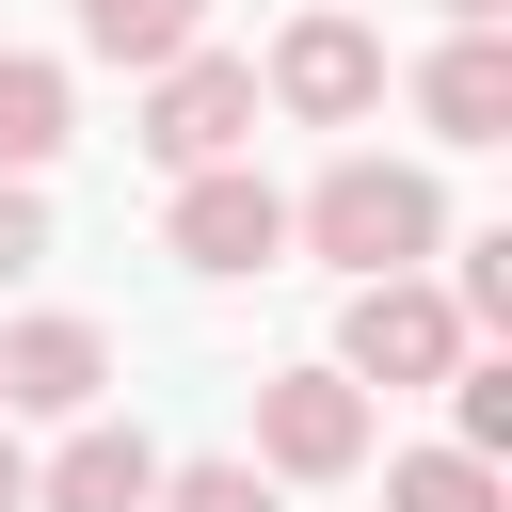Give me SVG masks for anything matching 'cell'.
Returning a JSON list of instances; mask_svg holds the SVG:
<instances>
[{"label":"cell","mask_w":512,"mask_h":512,"mask_svg":"<svg viewBox=\"0 0 512 512\" xmlns=\"http://www.w3.org/2000/svg\"><path fill=\"white\" fill-rule=\"evenodd\" d=\"M496 16H512V0H448V32H496Z\"/></svg>","instance_id":"17"},{"label":"cell","mask_w":512,"mask_h":512,"mask_svg":"<svg viewBox=\"0 0 512 512\" xmlns=\"http://www.w3.org/2000/svg\"><path fill=\"white\" fill-rule=\"evenodd\" d=\"M64 128H80L64 64H48V48H0V176H16V192H32L48 160H64Z\"/></svg>","instance_id":"10"},{"label":"cell","mask_w":512,"mask_h":512,"mask_svg":"<svg viewBox=\"0 0 512 512\" xmlns=\"http://www.w3.org/2000/svg\"><path fill=\"white\" fill-rule=\"evenodd\" d=\"M352 464H368V400L336 368H272L256 384V480L288 496V480H352Z\"/></svg>","instance_id":"6"},{"label":"cell","mask_w":512,"mask_h":512,"mask_svg":"<svg viewBox=\"0 0 512 512\" xmlns=\"http://www.w3.org/2000/svg\"><path fill=\"white\" fill-rule=\"evenodd\" d=\"M448 448H464V464H496V448H512V368H496V352H464V368H448Z\"/></svg>","instance_id":"13"},{"label":"cell","mask_w":512,"mask_h":512,"mask_svg":"<svg viewBox=\"0 0 512 512\" xmlns=\"http://www.w3.org/2000/svg\"><path fill=\"white\" fill-rule=\"evenodd\" d=\"M464 352H480V336L448 320V288H432V272H384V288H352V304H336V384H352V400H368V384H448Z\"/></svg>","instance_id":"2"},{"label":"cell","mask_w":512,"mask_h":512,"mask_svg":"<svg viewBox=\"0 0 512 512\" xmlns=\"http://www.w3.org/2000/svg\"><path fill=\"white\" fill-rule=\"evenodd\" d=\"M16 272H48V192L0 176V288H16Z\"/></svg>","instance_id":"15"},{"label":"cell","mask_w":512,"mask_h":512,"mask_svg":"<svg viewBox=\"0 0 512 512\" xmlns=\"http://www.w3.org/2000/svg\"><path fill=\"white\" fill-rule=\"evenodd\" d=\"M80 48H96V64H128V80H160V64H192V48H208V0H80Z\"/></svg>","instance_id":"11"},{"label":"cell","mask_w":512,"mask_h":512,"mask_svg":"<svg viewBox=\"0 0 512 512\" xmlns=\"http://www.w3.org/2000/svg\"><path fill=\"white\" fill-rule=\"evenodd\" d=\"M240 144H256V64L240 48H192V64L144 80V160L160 176H224Z\"/></svg>","instance_id":"4"},{"label":"cell","mask_w":512,"mask_h":512,"mask_svg":"<svg viewBox=\"0 0 512 512\" xmlns=\"http://www.w3.org/2000/svg\"><path fill=\"white\" fill-rule=\"evenodd\" d=\"M416 112H432V144H496L512 128V32H448L416 64Z\"/></svg>","instance_id":"9"},{"label":"cell","mask_w":512,"mask_h":512,"mask_svg":"<svg viewBox=\"0 0 512 512\" xmlns=\"http://www.w3.org/2000/svg\"><path fill=\"white\" fill-rule=\"evenodd\" d=\"M256 96H272V112H304V128H368V112H384V32L320 0V16H288V32H272Z\"/></svg>","instance_id":"3"},{"label":"cell","mask_w":512,"mask_h":512,"mask_svg":"<svg viewBox=\"0 0 512 512\" xmlns=\"http://www.w3.org/2000/svg\"><path fill=\"white\" fill-rule=\"evenodd\" d=\"M160 240H176V272H208V288H240V272H272V256H288V192H272L256 160H224V176H176V208H160Z\"/></svg>","instance_id":"5"},{"label":"cell","mask_w":512,"mask_h":512,"mask_svg":"<svg viewBox=\"0 0 512 512\" xmlns=\"http://www.w3.org/2000/svg\"><path fill=\"white\" fill-rule=\"evenodd\" d=\"M96 384H112V336L80 320V304H48V320H16L0 336V416H96Z\"/></svg>","instance_id":"7"},{"label":"cell","mask_w":512,"mask_h":512,"mask_svg":"<svg viewBox=\"0 0 512 512\" xmlns=\"http://www.w3.org/2000/svg\"><path fill=\"white\" fill-rule=\"evenodd\" d=\"M0 512H32V448L16 432H0Z\"/></svg>","instance_id":"16"},{"label":"cell","mask_w":512,"mask_h":512,"mask_svg":"<svg viewBox=\"0 0 512 512\" xmlns=\"http://www.w3.org/2000/svg\"><path fill=\"white\" fill-rule=\"evenodd\" d=\"M288 240H304V256H336L352 288H384V272H416V256L448 240V192H432L416 160H368V144H352V160L288 208Z\"/></svg>","instance_id":"1"},{"label":"cell","mask_w":512,"mask_h":512,"mask_svg":"<svg viewBox=\"0 0 512 512\" xmlns=\"http://www.w3.org/2000/svg\"><path fill=\"white\" fill-rule=\"evenodd\" d=\"M144 512H288V496H272L256 464H160V496H144Z\"/></svg>","instance_id":"14"},{"label":"cell","mask_w":512,"mask_h":512,"mask_svg":"<svg viewBox=\"0 0 512 512\" xmlns=\"http://www.w3.org/2000/svg\"><path fill=\"white\" fill-rule=\"evenodd\" d=\"M384 512H512V496H496V464H464V448H400V464H384Z\"/></svg>","instance_id":"12"},{"label":"cell","mask_w":512,"mask_h":512,"mask_svg":"<svg viewBox=\"0 0 512 512\" xmlns=\"http://www.w3.org/2000/svg\"><path fill=\"white\" fill-rule=\"evenodd\" d=\"M160 496V448L128 432V416H80L48 464H32V512H144Z\"/></svg>","instance_id":"8"}]
</instances>
